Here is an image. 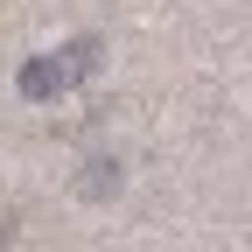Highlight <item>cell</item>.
Returning <instances> with one entry per match:
<instances>
[{
    "mask_svg": "<svg viewBox=\"0 0 252 252\" xmlns=\"http://www.w3.org/2000/svg\"><path fill=\"white\" fill-rule=\"evenodd\" d=\"M98 70V42H70L63 56H35V63H21V98H63L77 77H91Z\"/></svg>",
    "mask_w": 252,
    "mask_h": 252,
    "instance_id": "obj_1",
    "label": "cell"
}]
</instances>
